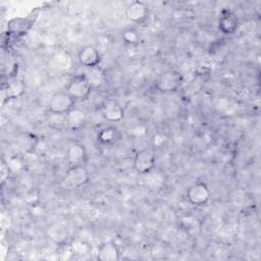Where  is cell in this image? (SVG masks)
<instances>
[{"mask_svg": "<svg viewBox=\"0 0 261 261\" xmlns=\"http://www.w3.org/2000/svg\"><path fill=\"white\" fill-rule=\"evenodd\" d=\"M210 190L205 182L198 181L189 187L186 197L189 203L194 206H204L210 199Z\"/></svg>", "mask_w": 261, "mask_h": 261, "instance_id": "4", "label": "cell"}, {"mask_svg": "<svg viewBox=\"0 0 261 261\" xmlns=\"http://www.w3.org/2000/svg\"><path fill=\"white\" fill-rule=\"evenodd\" d=\"M92 89L93 87L86 74H75L69 81L66 92L74 100H86L90 96Z\"/></svg>", "mask_w": 261, "mask_h": 261, "instance_id": "1", "label": "cell"}, {"mask_svg": "<svg viewBox=\"0 0 261 261\" xmlns=\"http://www.w3.org/2000/svg\"><path fill=\"white\" fill-rule=\"evenodd\" d=\"M119 249L112 241H106L99 245L96 258L100 261H117L119 259Z\"/></svg>", "mask_w": 261, "mask_h": 261, "instance_id": "11", "label": "cell"}, {"mask_svg": "<svg viewBox=\"0 0 261 261\" xmlns=\"http://www.w3.org/2000/svg\"><path fill=\"white\" fill-rule=\"evenodd\" d=\"M121 38H122L123 42L125 44L129 45V46L137 45L139 43V40H140L138 32L135 29H132V28L124 30L121 34Z\"/></svg>", "mask_w": 261, "mask_h": 261, "instance_id": "20", "label": "cell"}, {"mask_svg": "<svg viewBox=\"0 0 261 261\" xmlns=\"http://www.w3.org/2000/svg\"><path fill=\"white\" fill-rule=\"evenodd\" d=\"M25 87L23 85V83L17 79H13L11 80L7 86H6V95L8 99H15L20 97L23 93Z\"/></svg>", "mask_w": 261, "mask_h": 261, "instance_id": "17", "label": "cell"}, {"mask_svg": "<svg viewBox=\"0 0 261 261\" xmlns=\"http://www.w3.org/2000/svg\"><path fill=\"white\" fill-rule=\"evenodd\" d=\"M77 59L83 66L87 68H94L100 64L102 57L99 50L96 47L87 45L79 51Z\"/></svg>", "mask_w": 261, "mask_h": 261, "instance_id": "8", "label": "cell"}, {"mask_svg": "<svg viewBox=\"0 0 261 261\" xmlns=\"http://www.w3.org/2000/svg\"><path fill=\"white\" fill-rule=\"evenodd\" d=\"M180 226L187 233H196L200 230V222L197 217L193 215H186L179 219Z\"/></svg>", "mask_w": 261, "mask_h": 261, "instance_id": "18", "label": "cell"}, {"mask_svg": "<svg viewBox=\"0 0 261 261\" xmlns=\"http://www.w3.org/2000/svg\"><path fill=\"white\" fill-rule=\"evenodd\" d=\"M10 173V170L6 164L5 161H2V164H1V179L2 181H4L6 179V177H8Z\"/></svg>", "mask_w": 261, "mask_h": 261, "instance_id": "22", "label": "cell"}, {"mask_svg": "<svg viewBox=\"0 0 261 261\" xmlns=\"http://www.w3.org/2000/svg\"><path fill=\"white\" fill-rule=\"evenodd\" d=\"M74 102L75 100L66 91H58L51 96L48 109L52 114L65 115L74 107Z\"/></svg>", "mask_w": 261, "mask_h": 261, "instance_id": "2", "label": "cell"}, {"mask_svg": "<svg viewBox=\"0 0 261 261\" xmlns=\"http://www.w3.org/2000/svg\"><path fill=\"white\" fill-rule=\"evenodd\" d=\"M10 172H19L22 170L23 168V162L20 160V158L14 156V157H10L7 161H5Z\"/></svg>", "mask_w": 261, "mask_h": 261, "instance_id": "21", "label": "cell"}, {"mask_svg": "<svg viewBox=\"0 0 261 261\" xmlns=\"http://www.w3.org/2000/svg\"><path fill=\"white\" fill-rule=\"evenodd\" d=\"M155 153L151 148H145L140 150L134 158V169L139 173V174H144L155 167Z\"/></svg>", "mask_w": 261, "mask_h": 261, "instance_id": "5", "label": "cell"}, {"mask_svg": "<svg viewBox=\"0 0 261 261\" xmlns=\"http://www.w3.org/2000/svg\"><path fill=\"white\" fill-rule=\"evenodd\" d=\"M69 250L73 255H79V256H85L90 253L91 251V246L88 242L82 239H74L70 245H69Z\"/></svg>", "mask_w": 261, "mask_h": 261, "instance_id": "19", "label": "cell"}, {"mask_svg": "<svg viewBox=\"0 0 261 261\" xmlns=\"http://www.w3.org/2000/svg\"><path fill=\"white\" fill-rule=\"evenodd\" d=\"M90 180V173L85 165L69 166L63 177V184L70 189L81 188Z\"/></svg>", "mask_w": 261, "mask_h": 261, "instance_id": "3", "label": "cell"}, {"mask_svg": "<svg viewBox=\"0 0 261 261\" xmlns=\"http://www.w3.org/2000/svg\"><path fill=\"white\" fill-rule=\"evenodd\" d=\"M182 79L178 71L167 70L160 74L156 81V88L162 93L175 92L181 85Z\"/></svg>", "mask_w": 261, "mask_h": 261, "instance_id": "6", "label": "cell"}, {"mask_svg": "<svg viewBox=\"0 0 261 261\" xmlns=\"http://www.w3.org/2000/svg\"><path fill=\"white\" fill-rule=\"evenodd\" d=\"M102 114L106 120L110 122H118L122 120L124 116V110L117 101L111 99L105 102L102 108Z\"/></svg>", "mask_w": 261, "mask_h": 261, "instance_id": "12", "label": "cell"}, {"mask_svg": "<svg viewBox=\"0 0 261 261\" xmlns=\"http://www.w3.org/2000/svg\"><path fill=\"white\" fill-rule=\"evenodd\" d=\"M47 236L52 242L56 244H62L67 238V230L61 224L53 223L50 226H48Z\"/></svg>", "mask_w": 261, "mask_h": 261, "instance_id": "16", "label": "cell"}, {"mask_svg": "<svg viewBox=\"0 0 261 261\" xmlns=\"http://www.w3.org/2000/svg\"><path fill=\"white\" fill-rule=\"evenodd\" d=\"M239 28V18L234 12L228 9L221 11L218 19V29L224 35H232Z\"/></svg>", "mask_w": 261, "mask_h": 261, "instance_id": "9", "label": "cell"}, {"mask_svg": "<svg viewBox=\"0 0 261 261\" xmlns=\"http://www.w3.org/2000/svg\"><path fill=\"white\" fill-rule=\"evenodd\" d=\"M149 15V7L142 1H133L125 7L126 18L134 23L144 22Z\"/></svg>", "mask_w": 261, "mask_h": 261, "instance_id": "7", "label": "cell"}, {"mask_svg": "<svg viewBox=\"0 0 261 261\" xmlns=\"http://www.w3.org/2000/svg\"><path fill=\"white\" fill-rule=\"evenodd\" d=\"M88 159V153L84 145L80 143L71 144L66 151V160L69 166L85 165Z\"/></svg>", "mask_w": 261, "mask_h": 261, "instance_id": "10", "label": "cell"}, {"mask_svg": "<svg viewBox=\"0 0 261 261\" xmlns=\"http://www.w3.org/2000/svg\"><path fill=\"white\" fill-rule=\"evenodd\" d=\"M140 175L142 177L143 184L149 189L158 190L164 186L165 177H164L163 173L160 172L159 170L152 169L151 171L144 173V174H140Z\"/></svg>", "mask_w": 261, "mask_h": 261, "instance_id": "15", "label": "cell"}, {"mask_svg": "<svg viewBox=\"0 0 261 261\" xmlns=\"http://www.w3.org/2000/svg\"><path fill=\"white\" fill-rule=\"evenodd\" d=\"M65 121L70 129L77 130L86 122V112L80 108L73 107L65 114Z\"/></svg>", "mask_w": 261, "mask_h": 261, "instance_id": "14", "label": "cell"}, {"mask_svg": "<svg viewBox=\"0 0 261 261\" xmlns=\"http://www.w3.org/2000/svg\"><path fill=\"white\" fill-rule=\"evenodd\" d=\"M120 138H121V135L118 128L111 125L101 128L97 134V141L100 144L106 145V146L116 144L120 140Z\"/></svg>", "mask_w": 261, "mask_h": 261, "instance_id": "13", "label": "cell"}]
</instances>
